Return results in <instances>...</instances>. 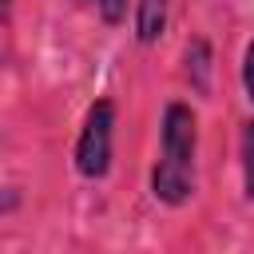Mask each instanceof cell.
Here are the masks:
<instances>
[{
    "instance_id": "3",
    "label": "cell",
    "mask_w": 254,
    "mask_h": 254,
    "mask_svg": "<svg viewBox=\"0 0 254 254\" xmlns=\"http://www.w3.org/2000/svg\"><path fill=\"white\" fill-rule=\"evenodd\" d=\"M183 71H187L190 91L210 95V79H214V52H210V44H206L202 36L187 40V48H183Z\"/></svg>"
},
{
    "instance_id": "8",
    "label": "cell",
    "mask_w": 254,
    "mask_h": 254,
    "mask_svg": "<svg viewBox=\"0 0 254 254\" xmlns=\"http://www.w3.org/2000/svg\"><path fill=\"white\" fill-rule=\"evenodd\" d=\"M4 4H12V0H4Z\"/></svg>"
},
{
    "instance_id": "6",
    "label": "cell",
    "mask_w": 254,
    "mask_h": 254,
    "mask_svg": "<svg viewBox=\"0 0 254 254\" xmlns=\"http://www.w3.org/2000/svg\"><path fill=\"white\" fill-rule=\"evenodd\" d=\"M87 4L99 12L103 24H123L127 20V0H87Z\"/></svg>"
},
{
    "instance_id": "1",
    "label": "cell",
    "mask_w": 254,
    "mask_h": 254,
    "mask_svg": "<svg viewBox=\"0 0 254 254\" xmlns=\"http://www.w3.org/2000/svg\"><path fill=\"white\" fill-rule=\"evenodd\" d=\"M194 159H198V119L190 103H167L159 131V163L151 171V194L163 206H183L194 194Z\"/></svg>"
},
{
    "instance_id": "2",
    "label": "cell",
    "mask_w": 254,
    "mask_h": 254,
    "mask_svg": "<svg viewBox=\"0 0 254 254\" xmlns=\"http://www.w3.org/2000/svg\"><path fill=\"white\" fill-rule=\"evenodd\" d=\"M111 155H115V103L95 99L75 139V171L83 179H103L111 171Z\"/></svg>"
},
{
    "instance_id": "7",
    "label": "cell",
    "mask_w": 254,
    "mask_h": 254,
    "mask_svg": "<svg viewBox=\"0 0 254 254\" xmlns=\"http://www.w3.org/2000/svg\"><path fill=\"white\" fill-rule=\"evenodd\" d=\"M242 87H246V99L254 103V40L242 52Z\"/></svg>"
},
{
    "instance_id": "5",
    "label": "cell",
    "mask_w": 254,
    "mask_h": 254,
    "mask_svg": "<svg viewBox=\"0 0 254 254\" xmlns=\"http://www.w3.org/2000/svg\"><path fill=\"white\" fill-rule=\"evenodd\" d=\"M238 151H242V190H246V198L254 202V119L242 123V143H238Z\"/></svg>"
},
{
    "instance_id": "4",
    "label": "cell",
    "mask_w": 254,
    "mask_h": 254,
    "mask_svg": "<svg viewBox=\"0 0 254 254\" xmlns=\"http://www.w3.org/2000/svg\"><path fill=\"white\" fill-rule=\"evenodd\" d=\"M167 16H171V0H139L135 4V40L143 48L159 44V36L167 32Z\"/></svg>"
}]
</instances>
